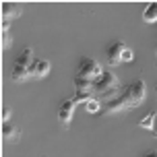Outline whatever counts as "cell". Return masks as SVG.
I'll return each mask as SVG.
<instances>
[{
	"label": "cell",
	"mask_w": 157,
	"mask_h": 157,
	"mask_svg": "<svg viewBox=\"0 0 157 157\" xmlns=\"http://www.w3.org/2000/svg\"><path fill=\"white\" fill-rule=\"evenodd\" d=\"M77 75H81V77H85V78H91V81H95V78H99V77L103 75V68H101V64L97 62L95 58H91V56H83V58L78 60Z\"/></svg>",
	"instance_id": "1"
},
{
	"label": "cell",
	"mask_w": 157,
	"mask_h": 157,
	"mask_svg": "<svg viewBox=\"0 0 157 157\" xmlns=\"http://www.w3.org/2000/svg\"><path fill=\"white\" fill-rule=\"evenodd\" d=\"M112 89H120V81L112 71H103L101 77L93 81V93L101 95L105 91H112Z\"/></svg>",
	"instance_id": "2"
},
{
	"label": "cell",
	"mask_w": 157,
	"mask_h": 157,
	"mask_svg": "<svg viewBox=\"0 0 157 157\" xmlns=\"http://www.w3.org/2000/svg\"><path fill=\"white\" fill-rule=\"evenodd\" d=\"M124 93L128 95V99H130V103H132V108H139V105L145 101L147 85H145V81H143V78H136V81H132V83L124 89Z\"/></svg>",
	"instance_id": "3"
},
{
	"label": "cell",
	"mask_w": 157,
	"mask_h": 157,
	"mask_svg": "<svg viewBox=\"0 0 157 157\" xmlns=\"http://www.w3.org/2000/svg\"><path fill=\"white\" fill-rule=\"evenodd\" d=\"M124 110H132V103H130V99H128V95L124 91L118 95L116 99H112V101L101 105L103 116H112V114H118V112H124Z\"/></svg>",
	"instance_id": "4"
},
{
	"label": "cell",
	"mask_w": 157,
	"mask_h": 157,
	"mask_svg": "<svg viewBox=\"0 0 157 157\" xmlns=\"http://www.w3.org/2000/svg\"><path fill=\"white\" fill-rule=\"evenodd\" d=\"M78 105V99L77 97H71V99H64L62 105H60V110H58V120H60V124L62 126H71L72 122V116H75V108Z\"/></svg>",
	"instance_id": "5"
},
{
	"label": "cell",
	"mask_w": 157,
	"mask_h": 157,
	"mask_svg": "<svg viewBox=\"0 0 157 157\" xmlns=\"http://www.w3.org/2000/svg\"><path fill=\"white\" fill-rule=\"evenodd\" d=\"M126 50L124 41H112L108 50H105V58H108V64L110 66H116V64L122 62V52Z\"/></svg>",
	"instance_id": "6"
},
{
	"label": "cell",
	"mask_w": 157,
	"mask_h": 157,
	"mask_svg": "<svg viewBox=\"0 0 157 157\" xmlns=\"http://www.w3.org/2000/svg\"><path fill=\"white\" fill-rule=\"evenodd\" d=\"M50 62H48L46 58H35L31 62V66H29V77L31 78H44L50 72Z\"/></svg>",
	"instance_id": "7"
},
{
	"label": "cell",
	"mask_w": 157,
	"mask_h": 157,
	"mask_svg": "<svg viewBox=\"0 0 157 157\" xmlns=\"http://www.w3.org/2000/svg\"><path fill=\"white\" fill-rule=\"evenodd\" d=\"M21 134H23V130L19 128V126H15L13 122H6V124H2V139L8 143H19L21 141Z\"/></svg>",
	"instance_id": "8"
},
{
	"label": "cell",
	"mask_w": 157,
	"mask_h": 157,
	"mask_svg": "<svg viewBox=\"0 0 157 157\" xmlns=\"http://www.w3.org/2000/svg\"><path fill=\"white\" fill-rule=\"evenodd\" d=\"M0 13H2V19L10 21V19H15V17H21L23 6H21V4H17V2H2Z\"/></svg>",
	"instance_id": "9"
},
{
	"label": "cell",
	"mask_w": 157,
	"mask_h": 157,
	"mask_svg": "<svg viewBox=\"0 0 157 157\" xmlns=\"http://www.w3.org/2000/svg\"><path fill=\"white\" fill-rule=\"evenodd\" d=\"M72 83H75V89H77V91H85V93H91L95 97L93 81H91V78H85V77H81V75H77V77L72 78Z\"/></svg>",
	"instance_id": "10"
},
{
	"label": "cell",
	"mask_w": 157,
	"mask_h": 157,
	"mask_svg": "<svg viewBox=\"0 0 157 157\" xmlns=\"http://www.w3.org/2000/svg\"><path fill=\"white\" fill-rule=\"evenodd\" d=\"M33 60H35V56H33V50H31V48H23V50L19 52V56H17L15 64H19V66H25V68H29Z\"/></svg>",
	"instance_id": "11"
},
{
	"label": "cell",
	"mask_w": 157,
	"mask_h": 157,
	"mask_svg": "<svg viewBox=\"0 0 157 157\" xmlns=\"http://www.w3.org/2000/svg\"><path fill=\"white\" fill-rule=\"evenodd\" d=\"M10 78H13V83H25L27 78H31L29 77V68L15 64V66H13V72H10Z\"/></svg>",
	"instance_id": "12"
},
{
	"label": "cell",
	"mask_w": 157,
	"mask_h": 157,
	"mask_svg": "<svg viewBox=\"0 0 157 157\" xmlns=\"http://www.w3.org/2000/svg\"><path fill=\"white\" fill-rule=\"evenodd\" d=\"M155 118H157V112L151 110L149 114H145V116L139 120V126H141V128H145V130H153V134H157L155 132Z\"/></svg>",
	"instance_id": "13"
},
{
	"label": "cell",
	"mask_w": 157,
	"mask_h": 157,
	"mask_svg": "<svg viewBox=\"0 0 157 157\" xmlns=\"http://www.w3.org/2000/svg\"><path fill=\"white\" fill-rule=\"evenodd\" d=\"M143 21L149 23V25L157 23V2H151L149 6L143 10Z\"/></svg>",
	"instance_id": "14"
},
{
	"label": "cell",
	"mask_w": 157,
	"mask_h": 157,
	"mask_svg": "<svg viewBox=\"0 0 157 157\" xmlns=\"http://www.w3.org/2000/svg\"><path fill=\"white\" fill-rule=\"evenodd\" d=\"M87 112H89V114H97V112H101V101H97V99H89V101H87Z\"/></svg>",
	"instance_id": "15"
},
{
	"label": "cell",
	"mask_w": 157,
	"mask_h": 157,
	"mask_svg": "<svg viewBox=\"0 0 157 157\" xmlns=\"http://www.w3.org/2000/svg\"><path fill=\"white\" fill-rule=\"evenodd\" d=\"M0 46H2V50H8V48L13 46V37H10L8 31H2V35H0Z\"/></svg>",
	"instance_id": "16"
},
{
	"label": "cell",
	"mask_w": 157,
	"mask_h": 157,
	"mask_svg": "<svg viewBox=\"0 0 157 157\" xmlns=\"http://www.w3.org/2000/svg\"><path fill=\"white\" fill-rule=\"evenodd\" d=\"M10 114H13V110H10L8 105H4V108H2V112H0V118H2V124H6V122H10Z\"/></svg>",
	"instance_id": "17"
},
{
	"label": "cell",
	"mask_w": 157,
	"mask_h": 157,
	"mask_svg": "<svg viewBox=\"0 0 157 157\" xmlns=\"http://www.w3.org/2000/svg\"><path fill=\"white\" fill-rule=\"evenodd\" d=\"M132 60H134V52L126 46V50L122 52V62H132Z\"/></svg>",
	"instance_id": "18"
},
{
	"label": "cell",
	"mask_w": 157,
	"mask_h": 157,
	"mask_svg": "<svg viewBox=\"0 0 157 157\" xmlns=\"http://www.w3.org/2000/svg\"><path fill=\"white\" fill-rule=\"evenodd\" d=\"M0 29H2V31H8V29H10V21L2 19V25H0Z\"/></svg>",
	"instance_id": "19"
},
{
	"label": "cell",
	"mask_w": 157,
	"mask_h": 157,
	"mask_svg": "<svg viewBox=\"0 0 157 157\" xmlns=\"http://www.w3.org/2000/svg\"><path fill=\"white\" fill-rule=\"evenodd\" d=\"M143 157H157V151H147V153H143Z\"/></svg>",
	"instance_id": "20"
},
{
	"label": "cell",
	"mask_w": 157,
	"mask_h": 157,
	"mask_svg": "<svg viewBox=\"0 0 157 157\" xmlns=\"http://www.w3.org/2000/svg\"><path fill=\"white\" fill-rule=\"evenodd\" d=\"M155 91H157V87H155Z\"/></svg>",
	"instance_id": "21"
}]
</instances>
